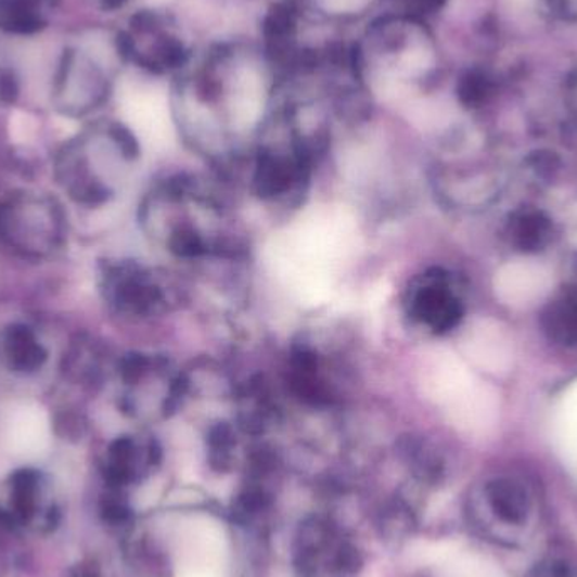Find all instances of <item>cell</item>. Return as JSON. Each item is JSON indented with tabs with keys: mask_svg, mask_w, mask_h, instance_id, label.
<instances>
[{
	"mask_svg": "<svg viewBox=\"0 0 577 577\" xmlns=\"http://www.w3.org/2000/svg\"><path fill=\"white\" fill-rule=\"evenodd\" d=\"M154 202L169 209L163 240L181 260L223 258L236 260L247 252L242 235L230 230L227 208L202 182L190 176H171L161 182Z\"/></svg>",
	"mask_w": 577,
	"mask_h": 577,
	"instance_id": "6da1fadb",
	"label": "cell"
},
{
	"mask_svg": "<svg viewBox=\"0 0 577 577\" xmlns=\"http://www.w3.org/2000/svg\"><path fill=\"white\" fill-rule=\"evenodd\" d=\"M112 300L120 311L127 315H164L176 304V293L156 272L139 266L124 264L117 266L108 275Z\"/></svg>",
	"mask_w": 577,
	"mask_h": 577,
	"instance_id": "7a4b0ae2",
	"label": "cell"
},
{
	"mask_svg": "<svg viewBox=\"0 0 577 577\" xmlns=\"http://www.w3.org/2000/svg\"><path fill=\"white\" fill-rule=\"evenodd\" d=\"M407 316L431 331L449 330L460 316V304L443 273L433 270L415 279L406 299Z\"/></svg>",
	"mask_w": 577,
	"mask_h": 577,
	"instance_id": "3957f363",
	"label": "cell"
},
{
	"mask_svg": "<svg viewBox=\"0 0 577 577\" xmlns=\"http://www.w3.org/2000/svg\"><path fill=\"white\" fill-rule=\"evenodd\" d=\"M552 285L551 272L539 262L516 260L497 273L498 297L513 308H527L542 299Z\"/></svg>",
	"mask_w": 577,
	"mask_h": 577,
	"instance_id": "277c9868",
	"label": "cell"
},
{
	"mask_svg": "<svg viewBox=\"0 0 577 577\" xmlns=\"http://www.w3.org/2000/svg\"><path fill=\"white\" fill-rule=\"evenodd\" d=\"M470 355L476 364L495 375L509 373L513 367V345L509 334L498 324L482 323L471 333Z\"/></svg>",
	"mask_w": 577,
	"mask_h": 577,
	"instance_id": "5b68a950",
	"label": "cell"
},
{
	"mask_svg": "<svg viewBox=\"0 0 577 577\" xmlns=\"http://www.w3.org/2000/svg\"><path fill=\"white\" fill-rule=\"evenodd\" d=\"M491 510L501 522L509 525H524L531 513V500L521 483L512 479H497L486 488Z\"/></svg>",
	"mask_w": 577,
	"mask_h": 577,
	"instance_id": "8992f818",
	"label": "cell"
},
{
	"mask_svg": "<svg viewBox=\"0 0 577 577\" xmlns=\"http://www.w3.org/2000/svg\"><path fill=\"white\" fill-rule=\"evenodd\" d=\"M8 351L14 369L33 372L46 360V351L35 342L27 328L14 326L9 331Z\"/></svg>",
	"mask_w": 577,
	"mask_h": 577,
	"instance_id": "52a82bcc",
	"label": "cell"
},
{
	"mask_svg": "<svg viewBox=\"0 0 577 577\" xmlns=\"http://www.w3.org/2000/svg\"><path fill=\"white\" fill-rule=\"evenodd\" d=\"M0 27L20 35L41 29L42 21L30 0H0Z\"/></svg>",
	"mask_w": 577,
	"mask_h": 577,
	"instance_id": "ba28073f",
	"label": "cell"
},
{
	"mask_svg": "<svg viewBox=\"0 0 577 577\" xmlns=\"http://www.w3.org/2000/svg\"><path fill=\"white\" fill-rule=\"evenodd\" d=\"M542 4L555 20L577 23V0H542Z\"/></svg>",
	"mask_w": 577,
	"mask_h": 577,
	"instance_id": "9c48e42d",
	"label": "cell"
},
{
	"mask_svg": "<svg viewBox=\"0 0 577 577\" xmlns=\"http://www.w3.org/2000/svg\"><path fill=\"white\" fill-rule=\"evenodd\" d=\"M270 503V497L260 488H251V490L243 491L239 497V507L245 515L248 513H257L266 509Z\"/></svg>",
	"mask_w": 577,
	"mask_h": 577,
	"instance_id": "30bf717a",
	"label": "cell"
},
{
	"mask_svg": "<svg viewBox=\"0 0 577 577\" xmlns=\"http://www.w3.org/2000/svg\"><path fill=\"white\" fill-rule=\"evenodd\" d=\"M20 97V81L14 72L9 68H0V103L12 105Z\"/></svg>",
	"mask_w": 577,
	"mask_h": 577,
	"instance_id": "8fae6325",
	"label": "cell"
},
{
	"mask_svg": "<svg viewBox=\"0 0 577 577\" xmlns=\"http://www.w3.org/2000/svg\"><path fill=\"white\" fill-rule=\"evenodd\" d=\"M336 564L346 573H357L363 566V559L354 546H343L336 555Z\"/></svg>",
	"mask_w": 577,
	"mask_h": 577,
	"instance_id": "7c38bea8",
	"label": "cell"
},
{
	"mask_svg": "<svg viewBox=\"0 0 577 577\" xmlns=\"http://www.w3.org/2000/svg\"><path fill=\"white\" fill-rule=\"evenodd\" d=\"M564 403H566L567 412H569L574 419H577V385H574V387L570 388V392L567 394Z\"/></svg>",
	"mask_w": 577,
	"mask_h": 577,
	"instance_id": "4fadbf2b",
	"label": "cell"
},
{
	"mask_svg": "<svg viewBox=\"0 0 577 577\" xmlns=\"http://www.w3.org/2000/svg\"><path fill=\"white\" fill-rule=\"evenodd\" d=\"M570 93H573L574 100H576L577 103V69L574 72L573 78H570Z\"/></svg>",
	"mask_w": 577,
	"mask_h": 577,
	"instance_id": "5bb4252c",
	"label": "cell"
},
{
	"mask_svg": "<svg viewBox=\"0 0 577 577\" xmlns=\"http://www.w3.org/2000/svg\"><path fill=\"white\" fill-rule=\"evenodd\" d=\"M103 2H105L106 8H118L124 0H103Z\"/></svg>",
	"mask_w": 577,
	"mask_h": 577,
	"instance_id": "9a60e30c",
	"label": "cell"
}]
</instances>
